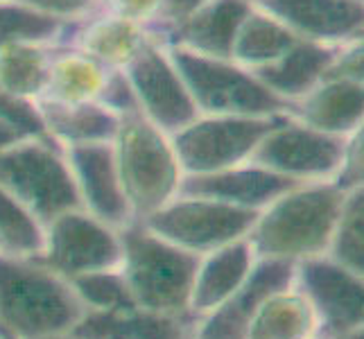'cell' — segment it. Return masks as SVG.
I'll return each mask as SVG.
<instances>
[{
  "label": "cell",
  "instance_id": "obj_1",
  "mask_svg": "<svg viewBox=\"0 0 364 339\" xmlns=\"http://www.w3.org/2000/svg\"><path fill=\"white\" fill-rule=\"evenodd\" d=\"M86 306L73 285L39 258L0 251V328L16 339L66 337Z\"/></svg>",
  "mask_w": 364,
  "mask_h": 339
},
{
  "label": "cell",
  "instance_id": "obj_2",
  "mask_svg": "<svg viewBox=\"0 0 364 339\" xmlns=\"http://www.w3.org/2000/svg\"><path fill=\"white\" fill-rule=\"evenodd\" d=\"M346 193L333 181L296 183L258 212L247 240L258 258L304 260L328 251Z\"/></svg>",
  "mask_w": 364,
  "mask_h": 339
},
{
  "label": "cell",
  "instance_id": "obj_3",
  "mask_svg": "<svg viewBox=\"0 0 364 339\" xmlns=\"http://www.w3.org/2000/svg\"><path fill=\"white\" fill-rule=\"evenodd\" d=\"M120 247L118 269L136 308L170 317L188 315V301L202 256L170 244L141 220L120 229Z\"/></svg>",
  "mask_w": 364,
  "mask_h": 339
},
{
  "label": "cell",
  "instance_id": "obj_4",
  "mask_svg": "<svg viewBox=\"0 0 364 339\" xmlns=\"http://www.w3.org/2000/svg\"><path fill=\"white\" fill-rule=\"evenodd\" d=\"M120 183L136 220L166 206L181 190L183 170L172 145V136L159 129L138 111L120 116L111 141Z\"/></svg>",
  "mask_w": 364,
  "mask_h": 339
},
{
  "label": "cell",
  "instance_id": "obj_5",
  "mask_svg": "<svg viewBox=\"0 0 364 339\" xmlns=\"http://www.w3.org/2000/svg\"><path fill=\"white\" fill-rule=\"evenodd\" d=\"M0 188L43 226L61 212L82 208L64 147L50 138H23L0 152Z\"/></svg>",
  "mask_w": 364,
  "mask_h": 339
},
{
  "label": "cell",
  "instance_id": "obj_6",
  "mask_svg": "<svg viewBox=\"0 0 364 339\" xmlns=\"http://www.w3.org/2000/svg\"><path fill=\"white\" fill-rule=\"evenodd\" d=\"M170 53L199 113L210 116H283L290 111L256 72L229 57H202L181 48Z\"/></svg>",
  "mask_w": 364,
  "mask_h": 339
},
{
  "label": "cell",
  "instance_id": "obj_7",
  "mask_svg": "<svg viewBox=\"0 0 364 339\" xmlns=\"http://www.w3.org/2000/svg\"><path fill=\"white\" fill-rule=\"evenodd\" d=\"M256 217V210L179 193L166 206L149 212L141 222L170 244L204 256L224 244L240 240V237H247Z\"/></svg>",
  "mask_w": 364,
  "mask_h": 339
},
{
  "label": "cell",
  "instance_id": "obj_8",
  "mask_svg": "<svg viewBox=\"0 0 364 339\" xmlns=\"http://www.w3.org/2000/svg\"><path fill=\"white\" fill-rule=\"evenodd\" d=\"M279 118L199 113L186 127L172 134V145L183 174H208L251 161L262 136Z\"/></svg>",
  "mask_w": 364,
  "mask_h": 339
},
{
  "label": "cell",
  "instance_id": "obj_9",
  "mask_svg": "<svg viewBox=\"0 0 364 339\" xmlns=\"http://www.w3.org/2000/svg\"><path fill=\"white\" fill-rule=\"evenodd\" d=\"M122 72L132 86L138 113L166 134L172 136L199 116L161 32L154 30L152 39Z\"/></svg>",
  "mask_w": 364,
  "mask_h": 339
},
{
  "label": "cell",
  "instance_id": "obj_10",
  "mask_svg": "<svg viewBox=\"0 0 364 339\" xmlns=\"http://www.w3.org/2000/svg\"><path fill=\"white\" fill-rule=\"evenodd\" d=\"M36 258L68 281L91 271L118 269L120 231L84 208H73L43 226V251Z\"/></svg>",
  "mask_w": 364,
  "mask_h": 339
},
{
  "label": "cell",
  "instance_id": "obj_11",
  "mask_svg": "<svg viewBox=\"0 0 364 339\" xmlns=\"http://www.w3.org/2000/svg\"><path fill=\"white\" fill-rule=\"evenodd\" d=\"M344 138L308 127L285 113L262 136L251 161L294 183L333 181Z\"/></svg>",
  "mask_w": 364,
  "mask_h": 339
},
{
  "label": "cell",
  "instance_id": "obj_12",
  "mask_svg": "<svg viewBox=\"0 0 364 339\" xmlns=\"http://www.w3.org/2000/svg\"><path fill=\"white\" fill-rule=\"evenodd\" d=\"M294 285L315 312L321 337L342 339L362 325V276L326 254L296 260Z\"/></svg>",
  "mask_w": 364,
  "mask_h": 339
},
{
  "label": "cell",
  "instance_id": "obj_13",
  "mask_svg": "<svg viewBox=\"0 0 364 339\" xmlns=\"http://www.w3.org/2000/svg\"><path fill=\"white\" fill-rule=\"evenodd\" d=\"M296 262L285 258H256L237 290L208 312L204 323L193 328L191 339H245L249 323L267 296L294 287Z\"/></svg>",
  "mask_w": 364,
  "mask_h": 339
},
{
  "label": "cell",
  "instance_id": "obj_14",
  "mask_svg": "<svg viewBox=\"0 0 364 339\" xmlns=\"http://www.w3.org/2000/svg\"><path fill=\"white\" fill-rule=\"evenodd\" d=\"M64 154L82 208L118 231L129 226L136 217L124 197L111 143L64 147Z\"/></svg>",
  "mask_w": 364,
  "mask_h": 339
},
{
  "label": "cell",
  "instance_id": "obj_15",
  "mask_svg": "<svg viewBox=\"0 0 364 339\" xmlns=\"http://www.w3.org/2000/svg\"><path fill=\"white\" fill-rule=\"evenodd\" d=\"M299 39L342 45L362 39L364 0H256Z\"/></svg>",
  "mask_w": 364,
  "mask_h": 339
},
{
  "label": "cell",
  "instance_id": "obj_16",
  "mask_svg": "<svg viewBox=\"0 0 364 339\" xmlns=\"http://www.w3.org/2000/svg\"><path fill=\"white\" fill-rule=\"evenodd\" d=\"M152 34L154 30L136 21L93 9L86 16L66 23L57 43L89 55L107 70H124Z\"/></svg>",
  "mask_w": 364,
  "mask_h": 339
},
{
  "label": "cell",
  "instance_id": "obj_17",
  "mask_svg": "<svg viewBox=\"0 0 364 339\" xmlns=\"http://www.w3.org/2000/svg\"><path fill=\"white\" fill-rule=\"evenodd\" d=\"M292 185L296 183L254 161H247L240 166L208 174H186L179 193L218 199L224 204L260 212Z\"/></svg>",
  "mask_w": 364,
  "mask_h": 339
},
{
  "label": "cell",
  "instance_id": "obj_18",
  "mask_svg": "<svg viewBox=\"0 0 364 339\" xmlns=\"http://www.w3.org/2000/svg\"><path fill=\"white\" fill-rule=\"evenodd\" d=\"M299 122L333 136H348L364 127V82L323 77L290 104Z\"/></svg>",
  "mask_w": 364,
  "mask_h": 339
},
{
  "label": "cell",
  "instance_id": "obj_19",
  "mask_svg": "<svg viewBox=\"0 0 364 339\" xmlns=\"http://www.w3.org/2000/svg\"><path fill=\"white\" fill-rule=\"evenodd\" d=\"M193 317L156 315L141 308L86 310L70 328V339H191Z\"/></svg>",
  "mask_w": 364,
  "mask_h": 339
},
{
  "label": "cell",
  "instance_id": "obj_20",
  "mask_svg": "<svg viewBox=\"0 0 364 339\" xmlns=\"http://www.w3.org/2000/svg\"><path fill=\"white\" fill-rule=\"evenodd\" d=\"M251 0H210L195 14L163 34L172 48L202 57H231L237 28L251 9Z\"/></svg>",
  "mask_w": 364,
  "mask_h": 339
},
{
  "label": "cell",
  "instance_id": "obj_21",
  "mask_svg": "<svg viewBox=\"0 0 364 339\" xmlns=\"http://www.w3.org/2000/svg\"><path fill=\"white\" fill-rule=\"evenodd\" d=\"M256 258L258 256L254 254V247L247 237L204 254L199 258V267L195 274L191 301H188V315L193 319L206 317L208 312L224 303L242 285Z\"/></svg>",
  "mask_w": 364,
  "mask_h": 339
},
{
  "label": "cell",
  "instance_id": "obj_22",
  "mask_svg": "<svg viewBox=\"0 0 364 339\" xmlns=\"http://www.w3.org/2000/svg\"><path fill=\"white\" fill-rule=\"evenodd\" d=\"M111 72L80 50L55 43L39 104L102 102Z\"/></svg>",
  "mask_w": 364,
  "mask_h": 339
},
{
  "label": "cell",
  "instance_id": "obj_23",
  "mask_svg": "<svg viewBox=\"0 0 364 339\" xmlns=\"http://www.w3.org/2000/svg\"><path fill=\"white\" fill-rule=\"evenodd\" d=\"M337 48L340 45L296 39L285 55H281L274 64L258 70L256 75L276 97L292 104L294 99H299L323 80Z\"/></svg>",
  "mask_w": 364,
  "mask_h": 339
},
{
  "label": "cell",
  "instance_id": "obj_24",
  "mask_svg": "<svg viewBox=\"0 0 364 339\" xmlns=\"http://www.w3.org/2000/svg\"><path fill=\"white\" fill-rule=\"evenodd\" d=\"M46 136L59 147L111 143L120 116L102 102L86 104H39Z\"/></svg>",
  "mask_w": 364,
  "mask_h": 339
},
{
  "label": "cell",
  "instance_id": "obj_25",
  "mask_svg": "<svg viewBox=\"0 0 364 339\" xmlns=\"http://www.w3.org/2000/svg\"><path fill=\"white\" fill-rule=\"evenodd\" d=\"M296 39L299 36H294L279 18L254 3L237 28L229 59L251 72H258L285 55Z\"/></svg>",
  "mask_w": 364,
  "mask_h": 339
},
{
  "label": "cell",
  "instance_id": "obj_26",
  "mask_svg": "<svg viewBox=\"0 0 364 339\" xmlns=\"http://www.w3.org/2000/svg\"><path fill=\"white\" fill-rule=\"evenodd\" d=\"M57 41H11L0 48V89L39 102Z\"/></svg>",
  "mask_w": 364,
  "mask_h": 339
},
{
  "label": "cell",
  "instance_id": "obj_27",
  "mask_svg": "<svg viewBox=\"0 0 364 339\" xmlns=\"http://www.w3.org/2000/svg\"><path fill=\"white\" fill-rule=\"evenodd\" d=\"M315 323V312L304 294L281 290L262 301L245 339H310Z\"/></svg>",
  "mask_w": 364,
  "mask_h": 339
},
{
  "label": "cell",
  "instance_id": "obj_28",
  "mask_svg": "<svg viewBox=\"0 0 364 339\" xmlns=\"http://www.w3.org/2000/svg\"><path fill=\"white\" fill-rule=\"evenodd\" d=\"M362 231H364V193L362 188H358V190L346 193L328 251H326V256L333 258L344 269L353 271L355 276H362L364 271Z\"/></svg>",
  "mask_w": 364,
  "mask_h": 339
},
{
  "label": "cell",
  "instance_id": "obj_29",
  "mask_svg": "<svg viewBox=\"0 0 364 339\" xmlns=\"http://www.w3.org/2000/svg\"><path fill=\"white\" fill-rule=\"evenodd\" d=\"M0 251L36 258L43 251V224L0 188Z\"/></svg>",
  "mask_w": 364,
  "mask_h": 339
},
{
  "label": "cell",
  "instance_id": "obj_30",
  "mask_svg": "<svg viewBox=\"0 0 364 339\" xmlns=\"http://www.w3.org/2000/svg\"><path fill=\"white\" fill-rule=\"evenodd\" d=\"M64 23L48 18L21 0H0V48L11 41H57Z\"/></svg>",
  "mask_w": 364,
  "mask_h": 339
},
{
  "label": "cell",
  "instance_id": "obj_31",
  "mask_svg": "<svg viewBox=\"0 0 364 339\" xmlns=\"http://www.w3.org/2000/svg\"><path fill=\"white\" fill-rule=\"evenodd\" d=\"M75 294L86 306V310H118V308H136L124 283L120 269L91 271L70 279Z\"/></svg>",
  "mask_w": 364,
  "mask_h": 339
},
{
  "label": "cell",
  "instance_id": "obj_32",
  "mask_svg": "<svg viewBox=\"0 0 364 339\" xmlns=\"http://www.w3.org/2000/svg\"><path fill=\"white\" fill-rule=\"evenodd\" d=\"M0 120L14 127L25 138H48L39 102L18 97L5 89H0Z\"/></svg>",
  "mask_w": 364,
  "mask_h": 339
},
{
  "label": "cell",
  "instance_id": "obj_33",
  "mask_svg": "<svg viewBox=\"0 0 364 339\" xmlns=\"http://www.w3.org/2000/svg\"><path fill=\"white\" fill-rule=\"evenodd\" d=\"M364 181V127L355 129L344 138V149L333 183L342 193H350L362 188Z\"/></svg>",
  "mask_w": 364,
  "mask_h": 339
},
{
  "label": "cell",
  "instance_id": "obj_34",
  "mask_svg": "<svg viewBox=\"0 0 364 339\" xmlns=\"http://www.w3.org/2000/svg\"><path fill=\"white\" fill-rule=\"evenodd\" d=\"M93 9L109 11V14L129 18L145 25L149 30H156L161 21L163 0H95Z\"/></svg>",
  "mask_w": 364,
  "mask_h": 339
},
{
  "label": "cell",
  "instance_id": "obj_35",
  "mask_svg": "<svg viewBox=\"0 0 364 339\" xmlns=\"http://www.w3.org/2000/svg\"><path fill=\"white\" fill-rule=\"evenodd\" d=\"M21 3H25L48 18H55L66 25L89 14L95 5V0H21Z\"/></svg>",
  "mask_w": 364,
  "mask_h": 339
},
{
  "label": "cell",
  "instance_id": "obj_36",
  "mask_svg": "<svg viewBox=\"0 0 364 339\" xmlns=\"http://www.w3.org/2000/svg\"><path fill=\"white\" fill-rule=\"evenodd\" d=\"M208 3H210V0H163L161 21H159L156 32L166 34L168 30L174 28V25H179L183 18L195 14L197 9H202Z\"/></svg>",
  "mask_w": 364,
  "mask_h": 339
},
{
  "label": "cell",
  "instance_id": "obj_37",
  "mask_svg": "<svg viewBox=\"0 0 364 339\" xmlns=\"http://www.w3.org/2000/svg\"><path fill=\"white\" fill-rule=\"evenodd\" d=\"M23 134H18L14 127H9L7 122H3L0 120V152L3 149H7L9 145H14V143H18V141H23Z\"/></svg>",
  "mask_w": 364,
  "mask_h": 339
},
{
  "label": "cell",
  "instance_id": "obj_38",
  "mask_svg": "<svg viewBox=\"0 0 364 339\" xmlns=\"http://www.w3.org/2000/svg\"><path fill=\"white\" fill-rule=\"evenodd\" d=\"M342 339H362V328H360V330H353V333L346 335V337H342Z\"/></svg>",
  "mask_w": 364,
  "mask_h": 339
},
{
  "label": "cell",
  "instance_id": "obj_39",
  "mask_svg": "<svg viewBox=\"0 0 364 339\" xmlns=\"http://www.w3.org/2000/svg\"><path fill=\"white\" fill-rule=\"evenodd\" d=\"M0 339H16L14 335H9L7 330H3V328H0Z\"/></svg>",
  "mask_w": 364,
  "mask_h": 339
},
{
  "label": "cell",
  "instance_id": "obj_40",
  "mask_svg": "<svg viewBox=\"0 0 364 339\" xmlns=\"http://www.w3.org/2000/svg\"><path fill=\"white\" fill-rule=\"evenodd\" d=\"M53 339H70V337H53Z\"/></svg>",
  "mask_w": 364,
  "mask_h": 339
},
{
  "label": "cell",
  "instance_id": "obj_41",
  "mask_svg": "<svg viewBox=\"0 0 364 339\" xmlns=\"http://www.w3.org/2000/svg\"><path fill=\"white\" fill-rule=\"evenodd\" d=\"M317 339H328V337H321V335H319V337H317Z\"/></svg>",
  "mask_w": 364,
  "mask_h": 339
},
{
  "label": "cell",
  "instance_id": "obj_42",
  "mask_svg": "<svg viewBox=\"0 0 364 339\" xmlns=\"http://www.w3.org/2000/svg\"><path fill=\"white\" fill-rule=\"evenodd\" d=\"M251 3H256V0H251Z\"/></svg>",
  "mask_w": 364,
  "mask_h": 339
}]
</instances>
